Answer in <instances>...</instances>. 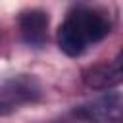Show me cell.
Returning a JSON list of instances; mask_svg holds the SVG:
<instances>
[{
	"label": "cell",
	"mask_w": 123,
	"mask_h": 123,
	"mask_svg": "<svg viewBox=\"0 0 123 123\" xmlns=\"http://www.w3.org/2000/svg\"><path fill=\"white\" fill-rule=\"evenodd\" d=\"M19 29H21L25 42H29L33 46L44 44L46 31H48V13L42 10H29V12L21 13Z\"/></svg>",
	"instance_id": "cell-3"
},
{
	"label": "cell",
	"mask_w": 123,
	"mask_h": 123,
	"mask_svg": "<svg viewBox=\"0 0 123 123\" xmlns=\"http://www.w3.org/2000/svg\"><path fill=\"white\" fill-rule=\"evenodd\" d=\"M58 44H60V48H62L67 56H73V58L79 56V54L85 50V46H86V40H85L79 25L75 23V19H73L71 15H69V17L60 25V29H58Z\"/></svg>",
	"instance_id": "cell-5"
},
{
	"label": "cell",
	"mask_w": 123,
	"mask_h": 123,
	"mask_svg": "<svg viewBox=\"0 0 123 123\" xmlns=\"http://www.w3.org/2000/svg\"><path fill=\"white\" fill-rule=\"evenodd\" d=\"M81 115L96 123H117L121 119V96L117 92L106 94L85 106L81 110Z\"/></svg>",
	"instance_id": "cell-1"
},
{
	"label": "cell",
	"mask_w": 123,
	"mask_h": 123,
	"mask_svg": "<svg viewBox=\"0 0 123 123\" xmlns=\"http://www.w3.org/2000/svg\"><path fill=\"white\" fill-rule=\"evenodd\" d=\"M69 15L79 25V29H81L86 44L88 42H98V40H102L110 33L108 19L102 13H98V12H92V10H86V8H79L77 12H73Z\"/></svg>",
	"instance_id": "cell-2"
},
{
	"label": "cell",
	"mask_w": 123,
	"mask_h": 123,
	"mask_svg": "<svg viewBox=\"0 0 123 123\" xmlns=\"http://www.w3.org/2000/svg\"><path fill=\"white\" fill-rule=\"evenodd\" d=\"M83 81L90 88H110L121 81V63L119 60L111 63H100L83 73Z\"/></svg>",
	"instance_id": "cell-4"
}]
</instances>
